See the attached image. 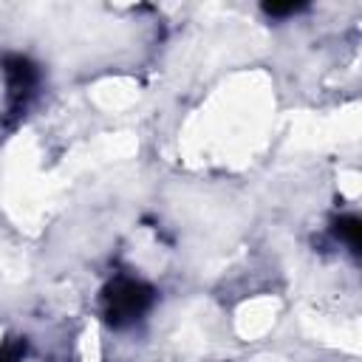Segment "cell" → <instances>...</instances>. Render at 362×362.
<instances>
[{
  "mask_svg": "<svg viewBox=\"0 0 362 362\" xmlns=\"http://www.w3.org/2000/svg\"><path fill=\"white\" fill-rule=\"evenodd\" d=\"M337 235H339V240H345L356 252V246H359V221L356 218H342L337 223Z\"/></svg>",
  "mask_w": 362,
  "mask_h": 362,
  "instance_id": "obj_2",
  "label": "cell"
},
{
  "mask_svg": "<svg viewBox=\"0 0 362 362\" xmlns=\"http://www.w3.org/2000/svg\"><path fill=\"white\" fill-rule=\"evenodd\" d=\"M150 288L136 283V280H119L110 291H107V317L116 325L133 322L139 320V314H144V308L150 305Z\"/></svg>",
  "mask_w": 362,
  "mask_h": 362,
  "instance_id": "obj_1",
  "label": "cell"
}]
</instances>
